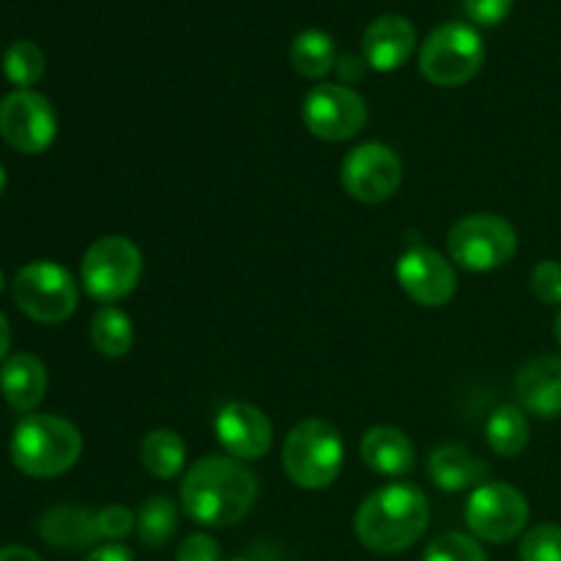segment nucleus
Instances as JSON below:
<instances>
[{
	"instance_id": "1",
	"label": "nucleus",
	"mask_w": 561,
	"mask_h": 561,
	"mask_svg": "<svg viewBox=\"0 0 561 561\" xmlns=\"http://www.w3.org/2000/svg\"><path fill=\"white\" fill-rule=\"evenodd\" d=\"M257 499V480L241 460L208 455L181 480V504L195 524L228 529L247 518Z\"/></svg>"
},
{
	"instance_id": "2",
	"label": "nucleus",
	"mask_w": 561,
	"mask_h": 561,
	"mask_svg": "<svg viewBox=\"0 0 561 561\" xmlns=\"http://www.w3.org/2000/svg\"><path fill=\"white\" fill-rule=\"evenodd\" d=\"M427 524H431V502L425 493L409 482H394L362 502L354 529L367 551L392 557L420 542Z\"/></svg>"
},
{
	"instance_id": "3",
	"label": "nucleus",
	"mask_w": 561,
	"mask_h": 561,
	"mask_svg": "<svg viewBox=\"0 0 561 561\" xmlns=\"http://www.w3.org/2000/svg\"><path fill=\"white\" fill-rule=\"evenodd\" d=\"M11 463L33 480H53L75 469L82 455V436L69 420L27 414L11 433Z\"/></svg>"
},
{
	"instance_id": "4",
	"label": "nucleus",
	"mask_w": 561,
	"mask_h": 561,
	"mask_svg": "<svg viewBox=\"0 0 561 561\" xmlns=\"http://www.w3.org/2000/svg\"><path fill=\"white\" fill-rule=\"evenodd\" d=\"M343 460V436L332 422L305 420L285 436L283 469L296 488L323 491L340 477Z\"/></svg>"
},
{
	"instance_id": "5",
	"label": "nucleus",
	"mask_w": 561,
	"mask_h": 561,
	"mask_svg": "<svg viewBox=\"0 0 561 561\" xmlns=\"http://www.w3.org/2000/svg\"><path fill=\"white\" fill-rule=\"evenodd\" d=\"M485 60V42L463 22H447L425 38L420 49V71L438 88H458L474 80Z\"/></svg>"
},
{
	"instance_id": "6",
	"label": "nucleus",
	"mask_w": 561,
	"mask_h": 561,
	"mask_svg": "<svg viewBox=\"0 0 561 561\" xmlns=\"http://www.w3.org/2000/svg\"><path fill=\"white\" fill-rule=\"evenodd\" d=\"M142 277V252L126 236H102L82 255L80 279L91 299L115 305L137 288Z\"/></svg>"
},
{
	"instance_id": "7",
	"label": "nucleus",
	"mask_w": 561,
	"mask_h": 561,
	"mask_svg": "<svg viewBox=\"0 0 561 561\" xmlns=\"http://www.w3.org/2000/svg\"><path fill=\"white\" fill-rule=\"evenodd\" d=\"M11 296L31 321L55 327L75 316L80 288L60 263L33 261L14 274Z\"/></svg>"
},
{
	"instance_id": "8",
	"label": "nucleus",
	"mask_w": 561,
	"mask_h": 561,
	"mask_svg": "<svg viewBox=\"0 0 561 561\" xmlns=\"http://www.w3.org/2000/svg\"><path fill=\"white\" fill-rule=\"evenodd\" d=\"M447 247L466 272H493L518 252V230L499 214H469L449 228Z\"/></svg>"
},
{
	"instance_id": "9",
	"label": "nucleus",
	"mask_w": 561,
	"mask_h": 561,
	"mask_svg": "<svg viewBox=\"0 0 561 561\" xmlns=\"http://www.w3.org/2000/svg\"><path fill=\"white\" fill-rule=\"evenodd\" d=\"M529 524V502L507 482H482L466 502V526L477 540L510 542Z\"/></svg>"
},
{
	"instance_id": "10",
	"label": "nucleus",
	"mask_w": 561,
	"mask_h": 561,
	"mask_svg": "<svg viewBox=\"0 0 561 561\" xmlns=\"http://www.w3.org/2000/svg\"><path fill=\"white\" fill-rule=\"evenodd\" d=\"M305 126L327 142H345L359 135L367 124V104L343 82H323L305 96L301 104Z\"/></svg>"
},
{
	"instance_id": "11",
	"label": "nucleus",
	"mask_w": 561,
	"mask_h": 561,
	"mask_svg": "<svg viewBox=\"0 0 561 561\" xmlns=\"http://www.w3.org/2000/svg\"><path fill=\"white\" fill-rule=\"evenodd\" d=\"M58 115L47 96L36 91H11L0 99V137L14 151L36 157L53 146Z\"/></svg>"
},
{
	"instance_id": "12",
	"label": "nucleus",
	"mask_w": 561,
	"mask_h": 561,
	"mask_svg": "<svg viewBox=\"0 0 561 561\" xmlns=\"http://www.w3.org/2000/svg\"><path fill=\"white\" fill-rule=\"evenodd\" d=\"M340 179H343V190L354 201L376 206V203L389 201L400 190L403 162L383 142H362L354 151L345 153Z\"/></svg>"
},
{
	"instance_id": "13",
	"label": "nucleus",
	"mask_w": 561,
	"mask_h": 561,
	"mask_svg": "<svg viewBox=\"0 0 561 561\" xmlns=\"http://www.w3.org/2000/svg\"><path fill=\"white\" fill-rule=\"evenodd\" d=\"M400 288L409 294L422 307H444L458 290V277H455L453 261L431 247H411L400 255L398 266Z\"/></svg>"
},
{
	"instance_id": "14",
	"label": "nucleus",
	"mask_w": 561,
	"mask_h": 561,
	"mask_svg": "<svg viewBox=\"0 0 561 561\" xmlns=\"http://www.w3.org/2000/svg\"><path fill=\"white\" fill-rule=\"evenodd\" d=\"M214 433L219 444L236 460L266 458L274 442V427L268 416L252 403H225L214 416Z\"/></svg>"
},
{
	"instance_id": "15",
	"label": "nucleus",
	"mask_w": 561,
	"mask_h": 561,
	"mask_svg": "<svg viewBox=\"0 0 561 561\" xmlns=\"http://www.w3.org/2000/svg\"><path fill=\"white\" fill-rule=\"evenodd\" d=\"M515 398L529 414L561 416V356L542 354L526 362L515 376Z\"/></svg>"
},
{
	"instance_id": "16",
	"label": "nucleus",
	"mask_w": 561,
	"mask_h": 561,
	"mask_svg": "<svg viewBox=\"0 0 561 561\" xmlns=\"http://www.w3.org/2000/svg\"><path fill=\"white\" fill-rule=\"evenodd\" d=\"M416 27L400 14H383L362 36V53L370 69L394 71L414 55Z\"/></svg>"
},
{
	"instance_id": "17",
	"label": "nucleus",
	"mask_w": 561,
	"mask_h": 561,
	"mask_svg": "<svg viewBox=\"0 0 561 561\" xmlns=\"http://www.w3.org/2000/svg\"><path fill=\"white\" fill-rule=\"evenodd\" d=\"M0 394L14 411L31 414L47 394V367L33 354H14L0 367Z\"/></svg>"
},
{
	"instance_id": "18",
	"label": "nucleus",
	"mask_w": 561,
	"mask_h": 561,
	"mask_svg": "<svg viewBox=\"0 0 561 561\" xmlns=\"http://www.w3.org/2000/svg\"><path fill=\"white\" fill-rule=\"evenodd\" d=\"M362 460L381 477H405L414 469V442L400 427L376 425L362 438Z\"/></svg>"
},
{
	"instance_id": "19",
	"label": "nucleus",
	"mask_w": 561,
	"mask_h": 561,
	"mask_svg": "<svg viewBox=\"0 0 561 561\" xmlns=\"http://www.w3.org/2000/svg\"><path fill=\"white\" fill-rule=\"evenodd\" d=\"M427 474L436 488L458 493L466 488H480L491 474V466L460 444H444V447L433 449L431 460H427Z\"/></svg>"
},
{
	"instance_id": "20",
	"label": "nucleus",
	"mask_w": 561,
	"mask_h": 561,
	"mask_svg": "<svg viewBox=\"0 0 561 561\" xmlns=\"http://www.w3.org/2000/svg\"><path fill=\"white\" fill-rule=\"evenodd\" d=\"M38 531H42L47 546L64 548V551H80V548H91L93 542L102 540L96 513L85 507L49 510V513H44Z\"/></svg>"
},
{
	"instance_id": "21",
	"label": "nucleus",
	"mask_w": 561,
	"mask_h": 561,
	"mask_svg": "<svg viewBox=\"0 0 561 561\" xmlns=\"http://www.w3.org/2000/svg\"><path fill=\"white\" fill-rule=\"evenodd\" d=\"M135 343V327L131 318L121 307L104 305L91 318V345L107 359H121L131 351Z\"/></svg>"
},
{
	"instance_id": "22",
	"label": "nucleus",
	"mask_w": 561,
	"mask_h": 561,
	"mask_svg": "<svg viewBox=\"0 0 561 561\" xmlns=\"http://www.w3.org/2000/svg\"><path fill=\"white\" fill-rule=\"evenodd\" d=\"M140 460L148 474H153L157 480H173L186 463L184 438L175 431H164V427L146 433L140 444Z\"/></svg>"
},
{
	"instance_id": "23",
	"label": "nucleus",
	"mask_w": 561,
	"mask_h": 561,
	"mask_svg": "<svg viewBox=\"0 0 561 561\" xmlns=\"http://www.w3.org/2000/svg\"><path fill=\"white\" fill-rule=\"evenodd\" d=\"M290 64L307 80H321L337 64V49L329 33L310 27V31H301L299 36L290 44Z\"/></svg>"
},
{
	"instance_id": "24",
	"label": "nucleus",
	"mask_w": 561,
	"mask_h": 561,
	"mask_svg": "<svg viewBox=\"0 0 561 561\" xmlns=\"http://www.w3.org/2000/svg\"><path fill=\"white\" fill-rule=\"evenodd\" d=\"M488 444L502 458H515L529 444V420L518 405H499L485 425Z\"/></svg>"
},
{
	"instance_id": "25",
	"label": "nucleus",
	"mask_w": 561,
	"mask_h": 561,
	"mask_svg": "<svg viewBox=\"0 0 561 561\" xmlns=\"http://www.w3.org/2000/svg\"><path fill=\"white\" fill-rule=\"evenodd\" d=\"M175 529H179V513H175L173 499L151 496L142 502L137 513V535L142 546L162 548L175 535Z\"/></svg>"
},
{
	"instance_id": "26",
	"label": "nucleus",
	"mask_w": 561,
	"mask_h": 561,
	"mask_svg": "<svg viewBox=\"0 0 561 561\" xmlns=\"http://www.w3.org/2000/svg\"><path fill=\"white\" fill-rule=\"evenodd\" d=\"M44 53L38 44L33 42H14L9 44V49L3 53V75L11 85H16V91H31L44 75Z\"/></svg>"
},
{
	"instance_id": "27",
	"label": "nucleus",
	"mask_w": 561,
	"mask_h": 561,
	"mask_svg": "<svg viewBox=\"0 0 561 561\" xmlns=\"http://www.w3.org/2000/svg\"><path fill=\"white\" fill-rule=\"evenodd\" d=\"M422 561H488V557L474 537L447 531L427 546Z\"/></svg>"
},
{
	"instance_id": "28",
	"label": "nucleus",
	"mask_w": 561,
	"mask_h": 561,
	"mask_svg": "<svg viewBox=\"0 0 561 561\" xmlns=\"http://www.w3.org/2000/svg\"><path fill=\"white\" fill-rule=\"evenodd\" d=\"M518 557L520 561H561V526L542 524L526 531Z\"/></svg>"
},
{
	"instance_id": "29",
	"label": "nucleus",
	"mask_w": 561,
	"mask_h": 561,
	"mask_svg": "<svg viewBox=\"0 0 561 561\" xmlns=\"http://www.w3.org/2000/svg\"><path fill=\"white\" fill-rule=\"evenodd\" d=\"M531 294L542 305L561 307V263L559 261H540L531 272Z\"/></svg>"
},
{
	"instance_id": "30",
	"label": "nucleus",
	"mask_w": 561,
	"mask_h": 561,
	"mask_svg": "<svg viewBox=\"0 0 561 561\" xmlns=\"http://www.w3.org/2000/svg\"><path fill=\"white\" fill-rule=\"evenodd\" d=\"M96 524H99V537L102 540H124L131 529H137V518L131 510L121 507V504H110V507L99 510L96 513Z\"/></svg>"
},
{
	"instance_id": "31",
	"label": "nucleus",
	"mask_w": 561,
	"mask_h": 561,
	"mask_svg": "<svg viewBox=\"0 0 561 561\" xmlns=\"http://www.w3.org/2000/svg\"><path fill=\"white\" fill-rule=\"evenodd\" d=\"M515 0H463L466 14L471 16V22L477 25H499L502 20H507L510 9H513Z\"/></svg>"
},
{
	"instance_id": "32",
	"label": "nucleus",
	"mask_w": 561,
	"mask_h": 561,
	"mask_svg": "<svg viewBox=\"0 0 561 561\" xmlns=\"http://www.w3.org/2000/svg\"><path fill=\"white\" fill-rule=\"evenodd\" d=\"M175 561H219V542L197 531L181 542L179 551H175Z\"/></svg>"
},
{
	"instance_id": "33",
	"label": "nucleus",
	"mask_w": 561,
	"mask_h": 561,
	"mask_svg": "<svg viewBox=\"0 0 561 561\" xmlns=\"http://www.w3.org/2000/svg\"><path fill=\"white\" fill-rule=\"evenodd\" d=\"M85 561H135L131 559V551L121 542H110V546H99L88 553Z\"/></svg>"
},
{
	"instance_id": "34",
	"label": "nucleus",
	"mask_w": 561,
	"mask_h": 561,
	"mask_svg": "<svg viewBox=\"0 0 561 561\" xmlns=\"http://www.w3.org/2000/svg\"><path fill=\"white\" fill-rule=\"evenodd\" d=\"M365 66H367L365 58H354V55H348V58H337L334 69L340 71V80H343V85H345V80H348V85H351V82L362 80V75H365Z\"/></svg>"
},
{
	"instance_id": "35",
	"label": "nucleus",
	"mask_w": 561,
	"mask_h": 561,
	"mask_svg": "<svg viewBox=\"0 0 561 561\" xmlns=\"http://www.w3.org/2000/svg\"><path fill=\"white\" fill-rule=\"evenodd\" d=\"M0 561H42V559H38V553L31 551V548L5 546L0 548Z\"/></svg>"
},
{
	"instance_id": "36",
	"label": "nucleus",
	"mask_w": 561,
	"mask_h": 561,
	"mask_svg": "<svg viewBox=\"0 0 561 561\" xmlns=\"http://www.w3.org/2000/svg\"><path fill=\"white\" fill-rule=\"evenodd\" d=\"M9 345H11V327L5 321V316L0 312V367H3L5 356H9Z\"/></svg>"
},
{
	"instance_id": "37",
	"label": "nucleus",
	"mask_w": 561,
	"mask_h": 561,
	"mask_svg": "<svg viewBox=\"0 0 561 561\" xmlns=\"http://www.w3.org/2000/svg\"><path fill=\"white\" fill-rule=\"evenodd\" d=\"M553 337H557V343L561 345V310H559L557 321H553Z\"/></svg>"
},
{
	"instance_id": "38",
	"label": "nucleus",
	"mask_w": 561,
	"mask_h": 561,
	"mask_svg": "<svg viewBox=\"0 0 561 561\" xmlns=\"http://www.w3.org/2000/svg\"><path fill=\"white\" fill-rule=\"evenodd\" d=\"M5 184H9V179H5V170H3V164H0V197H3Z\"/></svg>"
},
{
	"instance_id": "39",
	"label": "nucleus",
	"mask_w": 561,
	"mask_h": 561,
	"mask_svg": "<svg viewBox=\"0 0 561 561\" xmlns=\"http://www.w3.org/2000/svg\"><path fill=\"white\" fill-rule=\"evenodd\" d=\"M3 288H5V274L3 268H0V294H3Z\"/></svg>"
},
{
	"instance_id": "40",
	"label": "nucleus",
	"mask_w": 561,
	"mask_h": 561,
	"mask_svg": "<svg viewBox=\"0 0 561 561\" xmlns=\"http://www.w3.org/2000/svg\"><path fill=\"white\" fill-rule=\"evenodd\" d=\"M233 561H250V559H233Z\"/></svg>"
}]
</instances>
